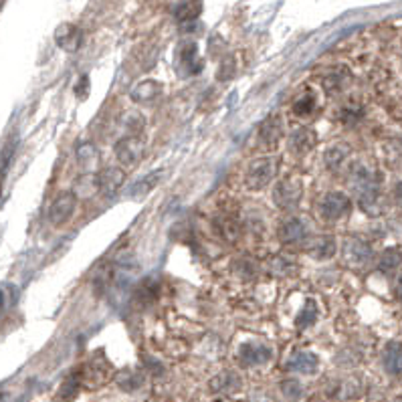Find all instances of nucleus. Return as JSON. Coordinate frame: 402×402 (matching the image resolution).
Here are the masks:
<instances>
[{
  "instance_id": "f257e3e1",
  "label": "nucleus",
  "mask_w": 402,
  "mask_h": 402,
  "mask_svg": "<svg viewBox=\"0 0 402 402\" xmlns=\"http://www.w3.org/2000/svg\"><path fill=\"white\" fill-rule=\"evenodd\" d=\"M350 184L354 188V193L358 196V202L360 207L374 214L378 209V198H380V178H378V172L368 168L362 162L350 168Z\"/></svg>"
},
{
  "instance_id": "f03ea898",
  "label": "nucleus",
  "mask_w": 402,
  "mask_h": 402,
  "mask_svg": "<svg viewBox=\"0 0 402 402\" xmlns=\"http://www.w3.org/2000/svg\"><path fill=\"white\" fill-rule=\"evenodd\" d=\"M279 170V160L273 158V156H267V158H257L255 162H251V166L247 168V174H245V182L251 190H261L265 188L271 180L275 178Z\"/></svg>"
},
{
  "instance_id": "7ed1b4c3",
  "label": "nucleus",
  "mask_w": 402,
  "mask_h": 402,
  "mask_svg": "<svg viewBox=\"0 0 402 402\" xmlns=\"http://www.w3.org/2000/svg\"><path fill=\"white\" fill-rule=\"evenodd\" d=\"M303 196V186L296 178H285L277 182L273 188V202L284 210L298 209Z\"/></svg>"
},
{
  "instance_id": "20e7f679",
  "label": "nucleus",
  "mask_w": 402,
  "mask_h": 402,
  "mask_svg": "<svg viewBox=\"0 0 402 402\" xmlns=\"http://www.w3.org/2000/svg\"><path fill=\"white\" fill-rule=\"evenodd\" d=\"M350 210H352V200L348 198V194L338 190L326 194L319 202V217L328 223L340 221L346 214H350Z\"/></svg>"
},
{
  "instance_id": "39448f33",
  "label": "nucleus",
  "mask_w": 402,
  "mask_h": 402,
  "mask_svg": "<svg viewBox=\"0 0 402 402\" xmlns=\"http://www.w3.org/2000/svg\"><path fill=\"white\" fill-rule=\"evenodd\" d=\"M342 257L346 265H350L352 269H362L372 261L374 253L372 247L364 238H348L343 243Z\"/></svg>"
},
{
  "instance_id": "423d86ee",
  "label": "nucleus",
  "mask_w": 402,
  "mask_h": 402,
  "mask_svg": "<svg viewBox=\"0 0 402 402\" xmlns=\"http://www.w3.org/2000/svg\"><path fill=\"white\" fill-rule=\"evenodd\" d=\"M75 209H77V196L75 193H61L49 207V223L53 226H61L65 224L71 217H73Z\"/></svg>"
},
{
  "instance_id": "0eeeda50",
  "label": "nucleus",
  "mask_w": 402,
  "mask_h": 402,
  "mask_svg": "<svg viewBox=\"0 0 402 402\" xmlns=\"http://www.w3.org/2000/svg\"><path fill=\"white\" fill-rule=\"evenodd\" d=\"M273 356L271 348L265 343L259 342H247L240 346L238 350V360L245 368H255V366H263L267 364L269 360Z\"/></svg>"
},
{
  "instance_id": "6e6552de",
  "label": "nucleus",
  "mask_w": 402,
  "mask_h": 402,
  "mask_svg": "<svg viewBox=\"0 0 402 402\" xmlns=\"http://www.w3.org/2000/svg\"><path fill=\"white\" fill-rule=\"evenodd\" d=\"M126 182V172L118 166H107L95 176V188L104 196H114Z\"/></svg>"
},
{
  "instance_id": "1a4fd4ad",
  "label": "nucleus",
  "mask_w": 402,
  "mask_h": 402,
  "mask_svg": "<svg viewBox=\"0 0 402 402\" xmlns=\"http://www.w3.org/2000/svg\"><path fill=\"white\" fill-rule=\"evenodd\" d=\"M83 30L73 23H63L55 30V43L67 53H77L83 47Z\"/></svg>"
},
{
  "instance_id": "9d476101",
  "label": "nucleus",
  "mask_w": 402,
  "mask_h": 402,
  "mask_svg": "<svg viewBox=\"0 0 402 402\" xmlns=\"http://www.w3.org/2000/svg\"><path fill=\"white\" fill-rule=\"evenodd\" d=\"M178 65L180 71L184 75H194L202 69V63L198 61V45L194 41H184L180 43L178 49Z\"/></svg>"
},
{
  "instance_id": "9b49d317",
  "label": "nucleus",
  "mask_w": 402,
  "mask_h": 402,
  "mask_svg": "<svg viewBox=\"0 0 402 402\" xmlns=\"http://www.w3.org/2000/svg\"><path fill=\"white\" fill-rule=\"evenodd\" d=\"M116 156H118V160L123 166H135L142 160V156H144V146L140 144L138 138L130 135V138L121 140L118 146H116Z\"/></svg>"
},
{
  "instance_id": "f8f14e48",
  "label": "nucleus",
  "mask_w": 402,
  "mask_h": 402,
  "mask_svg": "<svg viewBox=\"0 0 402 402\" xmlns=\"http://www.w3.org/2000/svg\"><path fill=\"white\" fill-rule=\"evenodd\" d=\"M284 135V119L279 118L277 114L269 116L261 128H259V142L265 146V148H273Z\"/></svg>"
},
{
  "instance_id": "ddd939ff",
  "label": "nucleus",
  "mask_w": 402,
  "mask_h": 402,
  "mask_svg": "<svg viewBox=\"0 0 402 402\" xmlns=\"http://www.w3.org/2000/svg\"><path fill=\"white\" fill-rule=\"evenodd\" d=\"M210 392L214 394H233V392H238L243 382H240V376L233 370H224V372L217 374L212 380L209 382Z\"/></svg>"
},
{
  "instance_id": "4468645a",
  "label": "nucleus",
  "mask_w": 402,
  "mask_h": 402,
  "mask_svg": "<svg viewBox=\"0 0 402 402\" xmlns=\"http://www.w3.org/2000/svg\"><path fill=\"white\" fill-rule=\"evenodd\" d=\"M319 368V358L313 352H296L287 362V370L289 372L299 374H315Z\"/></svg>"
},
{
  "instance_id": "2eb2a0df",
  "label": "nucleus",
  "mask_w": 402,
  "mask_h": 402,
  "mask_svg": "<svg viewBox=\"0 0 402 402\" xmlns=\"http://www.w3.org/2000/svg\"><path fill=\"white\" fill-rule=\"evenodd\" d=\"M109 372H111L109 362L105 360L104 354H99V352H97V356L91 360L90 366H87V370L83 372V380H85V378H90L91 386H97V384H104L105 380L109 378Z\"/></svg>"
},
{
  "instance_id": "dca6fc26",
  "label": "nucleus",
  "mask_w": 402,
  "mask_h": 402,
  "mask_svg": "<svg viewBox=\"0 0 402 402\" xmlns=\"http://www.w3.org/2000/svg\"><path fill=\"white\" fill-rule=\"evenodd\" d=\"M382 366L390 376H402V342H388L384 346Z\"/></svg>"
},
{
  "instance_id": "f3484780",
  "label": "nucleus",
  "mask_w": 402,
  "mask_h": 402,
  "mask_svg": "<svg viewBox=\"0 0 402 402\" xmlns=\"http://www.w3.org/2000/svg\"><path fill=\"white\" fill-rule=\"evenodd\" d=\"M317 144V135L310 128H299L289 135V150L296 154H305Z\"/></svg>"
},
{
  "instance_id": "a211bd4d",
  "label": "nucleus",
  "mask_w": 402,
  "mask_h": 402,
  "mask_svg": "<svg viewBox=\"0 0 402 402\" xmlns=\"http://www.w3.org/2000/svg\"><path fill=\"white\" fill-rule=\"evenodd\" d=\"M305 237H307V226L298 217L287 219L281 224V229H279V238L284 243H299V240H303Z\"/></svg>"
},
{
  "instance_id": "6ab92c4d",
  "label": "nucleus",
  "mask_w": 402,
  "mask_h": 402,
  "mask_svg": "<svg viewBox=\"0 0 402 402\" xmlns=\"http://www.w3.org/2000/svg\"><path fill=\"white\" fill-rule=\"evenodd\" d=\"M338 251V243L331 235H324V237L313 238L307 247V253L315 257V259H331Z\"/></svg>"
},
{
  "instance_id": "aec40b11",
  "label": "nucleus",
  "mask_w": 402,
  "mask_h": 402,
  "mask_svg": "<svg viewBox=\"0 0 402 402\" xmlns=\"http://www.w3.org/2000/svg\"><path fill=\"white\" fill-rule=\"evenodd\" d=\"M350 146L348 144H343V142H336V144H331L326 152H324V166L328 168V170H338L340 166L348 160V156H350Z\"/></svg>"
},
{
  "instance_id": "412c9836",
  "label": "nucleus",
  "mask_w": 402,
  "mask_h": 402,
  "mask_svg": "<svg viewBox=\"0 0 402 402\" xmlns=\"http://www.w3.org/2000/svg\"><path fill=\"white\" fill-rule=\"evenodd\" d=\"M162 93V85L154 79H148V81H142L134 91H132V99L135 104H150L154 102L158 95Z\"/></svg>"
},
{
  "instance_id": "4be33fe9",
  "label": "nucleus",
  "mask_w": 402,
  "mask_h": 402,
  "mask_svg": "<svg viewBox=\"0 0 402 402\" xmlns=\"http://www.w3.org/2000/svg\"><path fill=\"white\" fill-rule=\"evenodd\" d=\"M322 83H324V90L331 95H336V93L346 90V85L350 83V73L346 69H334V71L324 75Z\"/></svg>"
},
{
  "instance_id": "5701e85b",
  "label": "nucleus",
  "mask_w": 402,
  "mask_h": 402,
  "mask_svg": "<svg viewBox=\"0 0 402 402\" xmlns=\"http://www.w3.org/2000/svg\"><path fill=\"white\" fill-rule=\"evenodd\" d=\"M158 293H160L158 279H144L142 284L135 287V299H138L142 305H148L152 301H156Z\"/></svg>"
},
{
  "instance_id": "b1692460",
  "label": "nucleus",
  "mask_w": 402,
  "mask_h": 402,
  "mask_svg": "<svg viewBox=\"0 0 402 402\" xmlns=\"http://www.w3.org/2000/svg\"><path fill=\"white\" fill-rule=\"evenodd\" d=\"M402 265V251L398 247H390L386 249L382 257H380V263H378V269L382 273H392Z\"/></svg>"
},
{
  "instance_id": "393cba45",
  "label": "nucleus",
  "mask_w": 402,
  "mask_h": 402,
  "mask_svg": "<svg viewBox=\"0 0 402 402\" xmlns=\"http://www.w3.org/2000/svg\"><path fill=\"white\" fill-rule=\"evenodd\" d=\"M116 380H118L119 388L126 392H134L138 388L144 386V374L138 370H123L121 374H118Z\"/></svg>"
},
{
  "instance_id": "a878e982",
  "label": "nucleus",
  "mask_w": 402,
  "mask_h": 402,
  "mask_svg": "<svg viewBox=\"0 0 402 402\" xmlns=\"http://www.w3.org/2000/svg\"><path fill=\"white\" fill-rule=\"evenodd\" d=\"M202 4L200 2H180L174 4V16L178 18L180 23H193L196 20V16L200 15Z\"/></svg>"
},
{
  "instance_id": "bb28decb",
  "label": "nucleus",
  "mask_w": 402,
  "mask_h": 402,
  "mask_svg": "<svg viewBox=\"0 0 402 402\" xmlns=\"http://www.w3.org/2000/svg\"><path fill=\"white\" fill-rule=\"evenodd\" d=\"M97 160H99V152H97V148L93 144H90V142L79 144V148H77V162L81 164V168L90 170V168L97 164Z\"/></svg>"
},
{
  "instance_id": "cd10ccee",
  "label": "nucleus",
  "mask_w": 402,
  "mask_h": 402,
  "mask_svg": "<svg viewBox=\"0 0 402 402\" xmlns=\"http://www.w3.org/2000/svg\"><path fill=\"white\" fill-rule=\"evenodd\" d=\"M317 305H315V301L310 299V301H305V305H303V310L298 313V317H296V326L299 329H305L313 326L315 322H317Z\"/></svg>"
},
{
  "instance_id": "c85d7f7f",
  "label": "nucleus",
  "mask_w": 402,
  "mask_h": 402,
  "mask_svg": "<svg viewBox=\"0 0 402 402\" xmlns=\"http://www.w3.org/2000/svg\"><path fill=\"white\" fill-rule=\"evenodd\" d=\"M279 390H281V394H284L289 402H299L303 398V394H305L303 384H301L299 380H296V378H287V380H284V382L279 384Z\"/></svg>"
},
{
  "instance_id": "c756f323",
  "label": "nucleus",
  "mask_w": 402,
  "mask_h": 402,
  "mask_svg": "<svg viewBox=\"0 0 402 402\" xmlns=\"http://www.w3.org/2000/svg\"><path fill=\"white\" fill-rule=\"evenodd\" d=\"M315 105H317V97H315V93H303L301 97H298L296 102H293V114L296 116H312L313 109H315Z\"/></svg>"
},
{
  "instance_id": "7c9ffc66",
  "label": "nucleus",
  "mask_w": 402,
  "mask_h": 402,
  "mask_svg": "<svg viewBox=\"0 0 402 402\" xmlns=\"http://www.w3.org/2000/svg\"><path fill=\"white\" fill-rule=\"evenodd\" d=\"M356 396H360V384L356 380H343L336 386V392H334L336 401H352Z\"/></svg>"
},
{
  "instance_id": "2f4dec72",
  "label": "nucleus",
  "mask_w": 402,
  "mask_h": 402,
  "mask_svg": "<svg viewBox=\"0 0 402 402\" xmlns=\"http://www.w3.org/2000/svg\"><path fill=\"white\" fill-rule=\"evenodd\" d=\"M81 386H83V372L69 374V376L65 378V382H63L61 396H63V398H73Z\"/></svg>"
},
{
  "instance_id": "473e14b6",
  "label": "nucleus",
  "mask_w": 402,
  "mask_h": 402,
  "mask_svg": "<svg viewBox=\"0 0 402 402\" xmlns=\"http://www.w3.org/2000/svg\"><path fill=\"white\" fill-rule=\"evenodd\" d=\"M162 178V172L160 170H156V172H152L148 176H144V178H140L135 182L134 186L130 188V193L132 194H144V193H150L158 182Z\"/></svg>"
},
{
  "instance_id": "72a5a7b5",
  "label": "nucleus",
  "mask_w": 402,
  "mask_h": 402,
  "mask_svg": "<svg viewBox=\"0 0 402 402\" xmlns=\"http://www.w3.org/2000/svg\"><path fill=\"white\" fill-rule=\"evenodd\" d=\"M214 226H217L219 235H221L224 240H235V238L238 237L237 223H235L233 219H229V217H223V219H219Z\"/></svg>"
},
{
  "instance_id": "f704fd0d",
  "label": "nucleus",
  "mask_w": 402,
  "mask_h": 402,
  "mask_svg": "<svg viewBox=\"0 0 402 402\" xmlns=\"http://www.w3.org/2000/svg\"><path fill=\"white\" fill-rule=\"evenodd\" d=\"M235 71H237V63H235L233 57H226V59H223V63H221L217 77H219L221 81H226V79H231V77L235 75Z\"/></svg>"
},
{
  "instance_id": "c9c22d12",
  "label": "nucleus",
  "mask_w": 402,
  "mask_h": 402,
  "mask_svg": "<svg viewBox=\"0 0 402 402\" xmlns=\"http://www.w3.org/2000/svg\"><path fill=\"white\" fill-rule=\"evenodd\" d=\"M126 128H128V132H132V138H135V135L142 132V128H144V118L138 116V114H130L126 118Z\"/></svg>"
},
{
  "instance_id": "e433bc0d",
  "label": "nucleus",
  "mask_w": 402,
  "mask_h": 402,
  "mask_svg": "<svg viewBox=\"0 0 402 402\" xmlns=\"http://www.w3.org/2000/svg\"><path fill=\"white\" fill-rule=\"evenodd\" d=\"M90 75H81L79 77V83L75 85V93H77V97H81V99H85L87 95H90Z\"/></svg>"
},
{
  "instance_id": "4c0bfd02",
  "label": "nucleus",
  "mask_w": 402,
  "mask_h": 402,
  "mask_svg": "<svg viewBox=\"0 0 402 402\" xmlns=\"http://www.w3.org/2000/svg\"><path fill=\"white\" fill-rule=\"evenodd\" d=\"M235 271H237L240 277H247V279L255 275V267L247 261V259H240L237 265H235Z\"/></svg>"
},
{
  "instance_id": "58836bf2",
  "label": "nucleus",
  "mask_w": 402,
  "mask_h": 402,
  "mask_svg": "<svg viewBox=\"0 0 402 402\" xmlns=\"http://www.w3.org/2000/svg\"><path fill=\"white\" fill-rule=\"evenodd\" d=\"M146 366H150V374H154V376H162L164 374V366L160 362H156L154 358H146Z\"/></svg>"
},
{
  "instance_id": "ea45409f",
  "label": "nucleus",
  "mask_w": 402,
  "mask_h": 402,
  "mask_svg": "<svg viewBox=\"0 0 402 402\" xmlns=\"http://www.w3.org/2000/svg\"><path fill=\"white\" fill-rule=\"evenodd\" d=\"M394 196H396L398 205L402 207V182H398V184H396V188H394Z\"/></svg>"
},
{
  "instance_id": "a19ab883",
  "label": "nucleus",
  "mask_w": 402,
  "mask_h": 402,
  "mask_svg": "<svg viewBox=\"0 0 402 402\" xmlns=\"http://www.w3.org/2000/svg\"><path fill=\"white\" fill-rule=\"evenodd\" d=\"M396 298L402 299V273L401 277H398V281H396Z\"/></svg>"
},
{
  "instance_id": "79ce46f5",
  "label": "nucleus",
  "mask_w": 402,
  "mask_h": 402,
  "mask_svg": "<svg viewBox=\"0 0 402 402\" xmlns=\"http://www.w3.org/2000/svg\"><path fill=\"white\" fill-rule=\"evenodd\" d=\"M0 305H2V296H0Z\"/></svg>"
},
{
  "instance_id": "37998d69",
  "label": "nucleus",
  "mask_w": 402,
  "mask_h": 402,
  "mask_svg": "<svg viewBox=\"0 0 402 402\" xmlns=\"http://www.w3.org/2000/svg\"><path fill=\"white\" fill-rule=\"evenodd\" d=\"M401 402H402V401H401Z\"/></svg>"
}]
</instances>
